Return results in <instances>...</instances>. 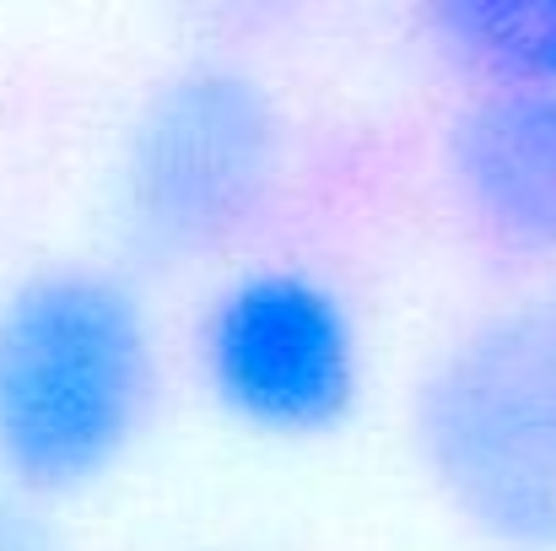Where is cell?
Listing matches in <instances>:
<instances>
[{"label":"cell","mask_w":556,"mask_h":551,"mask_svg":"<svg viewBox=\"0 0 556 551\" xmlns=\"http://www.w3.org/2000/svg\"><path fill=\"white\" fill-rule=\"evenodd\" d=\"M163 384L141 287L54 260L0 292V481L43 503L103 487L141 443Z\"/></svg>","instance_id":"6da1fadb"},{"label":"cell","mask_w":556,"mask_h":551,"mask_svg":"<svg viewBox=\"0 0 556 551\" xmlns=\"http://www.w3.org/2000/svg\"><path fill=\"white\" fill-rule=\"evenodd\" d=\"M410 449L497 551H556V287L470 320L410 389Z\"/></svg>","instance_id":"7a4b0ae2"},{"label":"cell","mask_w":556,"mask_h":551,"mask_svg":"<svg viewBox=\"0 0 556 551\" xmlns=\"http://www.w3.org/2000/svg\"><path fill=\"white\" fill-rule=\"evenodd\" d=\"M287 120L232 60L168 71L130 114L114 158V227L130 260L185 271L238 243L270 205Z\"/></svg>","instance_id":"3957f363"},{"label":"cell","mask_w":556,"mask_h":551,"mask_svg":"<svg viewBox=\"0 0 556 551\" xmlns=\"http://www.w3.org/2000/svg\"><path fill=\"white\" fill-rule=\"evenodd\" d=\"M194 363L227 422L276 443L330 438L363 400L357 314L308 265L232 271L200 314Z\"/></svg>","instance_id":"277c9868"},{"label":"cell","mask_w":556,"mask_h":551,"mask_svg":"<svg viewBox=\"0 0 556 551\" xmlns=\"http://www.w3.org/2000/svg\"><path fill=\"white\" fill-rule=\"evenodd\" d=\"M443 179L481 233L556 260V87H476L443 130Z\"/></svg>","instance_id":"5b68a950"},{"label":"cell","mask_w":556,"mask_h":551,"mask_svg":"<svg viewBox=\"0 0 556 551\" xmlns=\"http://www.w3.org/2000/svg\"><path fill=\"white\" fill-rule=\"evenodd\" d=\"M427 27L476 87H556V0H454Z\"/></svg>","instance_id":"8992f818"},{"label":"cell","mask_w":556,"mask_h":551,"mask_svg":"<svg viewBox=\"0 0 556 551\" xmlns=\"http://www.w3.org/2000/svg\"><path fill=\"white\" fill-rule=\"evenodd\" d=\"M0 551H76V541L60 525V503L0 481Z\"/></svg>","instance_id":"52a82bcc"}]
</instances>
